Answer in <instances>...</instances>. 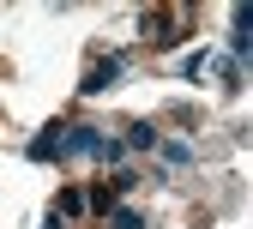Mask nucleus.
Wrapping results in <instances>:
<instances>
[{"instance_id":"f257e3e1","label":"nucleus","mask_w":253,"mask_h":229,"mask_svg":"<svg viewBox=\"0 0 253 229\" xmlns=\"http://www.w3.org/2000/svg\"><path fill=\"white\" fill-rule=\"evenodd\" d=\"M24 157L30 163H67V121H48L42 133L24 145Z\"/></svg>"},{"instance_id":"f03ea898","label":"nucleus","mask_w":253,"mask_h":229,"mask_svg":"<svg viewBox=\"0 0 253 229\" xmlns=\"http://www.w3.org/2000/svg\"><path fill=\"white\" fill-rule=\"evenodd\" d=\"M121 73H126V54H103V60H90L84 79H79V96H103Z\"/></svg>"},{"instance_id":"7ed1b4c3","label":"nucleus","mask_w":253,"mask_h":229,"mask_svg":"<svg viewBox=\"0 0 253 229\" xmlns=\"http://www.w3.org/2000/svg\"><path fill=\"white\" fill-rule=\"evenodd\" d=\"M157 145H163V133H157V127L151 121H133V127H126V139H121V151H157Z\"/></svg>"},{"instance_id":"20e7f679","label":"nucleus","mask_w":253,"mask_h":229,"mask_svg":"<svg viewBox=\"0 0 253 229\" xmlns=\"http://www.w3.org/2000/svg\"><path fill=\"white\" fill-rule=\"evenodd\" d=\"M84 211H90V205H84V193H79V187H60V199H54V217L67 223V217H84Z\"/></svg>"},{"instance_id":"39448f33","label":"nucleus","mask_w":253,"mask_h":229,"mask_svg":"<svg viewBox=\"0 0 253 229\" xmlns=\"http://www.w3.org/2000/svg\"><path fill=\"white\" fill-rule=\"evenodd\" d=\"M145 37H157V48H175V24L163 12H145Z\"/></svg>"},{"instance_id":"423d86ee","label":"nucleus","mask_w":253,"mask_h":229,"mask_svg":"<svg viewBox=\"0 0 253 229\" xmlns=\"http://www.w3.org/2000/svg\"><path fill=\"white\" fill-rule=\"evenodd\" d=\"M157 151H163V163H169V169H187V163H193V145H187V139H163Z\"/></svg>"},{"instance_id":"0eeeda50","label":"nucleus","mask_w":253,"mask_h":229,"mask_svg":"<svg viewBox=\"0 0 253 229\" xmlns=\"http://www.w3.org/2000/svg\"><path fill=\"white\" fill-rule=\"evenodd\" d=\"M109 229H145V211L139 205H109Z\"/></svg>"},{"instance_id":"6e6552de","label":"nucleus","mask_w":253,"mask_h":229,"mask_svg":"<svg viewBox=\"0 0 253 229\" xmlns=\"http://www.w3.org/2000/svg\"><path fill=\"white\" fill-rule=\"evenodd\" d=\"M205 73H211V48H193L181 60V79H205Z\"/></svg>"},{"instance_id":"1a4fd4ad","label":"nucleus","mask_w":253,"mask_h":229,"mask_svg":"<svg viewBox=\"0 0 253 229\" xmlns=\"http://www.w3.org/2000/svg\"><path fill=\"white\" fill-rule=\"evenodd\" d=\"M42 229H67V223H60V217H54V211H48V217H42Z\"/></svg>"}]
</instances>
